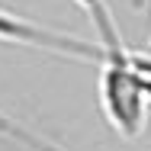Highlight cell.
Instances as JSON below:
<instances>
[{
    "instance_id": "1",
    "label": "cell",
    "mask_w": 151,
    "mask_h": 151,
    "mask_svg": "<svg viewBox=\"0 0 151 151\" xmlns=\"http://www.w3.org/2000/svg\"><path fill=\"white\" fill-rule=\"evenodd\" d=\"M96 93L106 122L122 138H138L148 125V90L135 68V48H109L96 64Z\"/></svg>"
},
{
    "instance_id": "2",
    "label": "cell",
    "mask_w": 151,
    "mask_h": 151,
    "mask_svg": "<svg viewBox=\"0 0 151 151\" xmlns=\"http://www.w3.org/2000/svg\"><path fill=\"white\" fill-rule=\"evenodd\" d=\"M0 42H10V45H26V48H39V52H55L64 58H77V61H103L106 48L100 42H84V39H74L61 29H48V26H39L29 23L16 13H6L0 10Z\"/></svg>"
},
{
    "instance_id": "3",
    "label": "cell",
    "mask_w": 151,
    "mask_h": 151,
    "mask_svg": "<svg viewBox=\"0 0 151 151\" xmlns=\"http://www.w3.org/2000/svg\"><path fill=\"white\" fill-rule=\"evenodd\" d=\"M135 68L145 81V90H148V100H151V52H135Z\"/></svg>"
},
{
    "instance_id": "4",
    "label": "cell",
    "mask_w": 151,
    "mask_h": 151,
    "mask_svg": "<svg viewBox=\"0 0 151 151\" xmlns=\"http://www.w3.org/2000/svg\"><path fill=\"white\" fill-rule=\"evenodd\" d=\"M148 52H151V39H148Z\"/></svg>"
}]
</instances>
